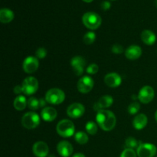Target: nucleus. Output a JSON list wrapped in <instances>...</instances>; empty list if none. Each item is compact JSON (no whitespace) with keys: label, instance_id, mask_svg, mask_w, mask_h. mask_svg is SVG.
Wrapping results in <instances>:
<instances>
[{"label":"nucleus","instance_id":"6","mask_svg":"<svg viewBox=\"0 0 157 157\" xmlns=\"http://www.w3.org/2000/svg\"><path fill=\"white\" fill-rule=\"evenodd\" d=\"M23 93L26 95H32L36 93L38 89V81L34 77H28L23 81L22 84Z\"/></svg>","mask_w":157,"mask_h":157},{"label":"nucleus","instance_id":"22","mask_svg":"<svg viewBox=\"0 0 157 157\" xmlns=\"http://www.w3.org/2000/svg\"><path fill=\"white\" fill-rule=\"evenodd\" d=\"M13 105L15 110L21 111V110H25L26 106H28V101L24 96H22V95H18L14 100Z\"/></svg>","mask_w":157,"mask_h":157},{"label":"nucleus","instance_id":"20","mask_svg":"<svg viewBox=\"0 0 157 157\" xmlns=\"http://www.w3.org/2000/svg\"><path fill=\"white\" fill-rule=\"evenodd\" d=\"M141 39L144 44L147 45H152L156 42V37L154 32L149 29H146L141 33Z\"/></svg>","mask_w":157,"mask_h":157},{"label":"nucleus","instance_id":"39","mask_svg":"<svg viewBox=\"0 0 157 157\" xmlns=\"http://www.w3.org/2000/svg\"><path fill=\"white\" fill-rule=\"evenodd\" d=\"M154 4H155V6L157 8V0H155L154 2Z\"/></svg>","mask_w":157,"mask_h":157},{"label":"nucleus","instance_id":"7","mask_svg":"<svg viewBox=\"0 0 157 157\" xmlns=\"http://www.w3.org/2000/svg\"><path fill=\"white\" fill-rule=\"evenodd\" d=\"M156 153V147L152 144H140L136 150L138 157H154Z\"/></svg>","mask_w":157,"mask_h":157},{"label":"nucleus","instance_id":"12","mask_svg":"<svg viewBox=\"0 0 157 157\" xmlns=\"http://www.w3.org/2000/svg\"><path fill=\"white\" fill-rule=\"evenodd\" d=\"M85 64V60L81 56L74 57L71 61V65L75 75H78V76L82 75V74L84 73Z\"/></svg>","mask_w":157,"mask_h":157},{"label":"nucleus","instance_id":"5","mask_svg":"<svg viewBox=\"0 0 157 157\" xmlns=\"http://www.w3.org/2000/svg\"><path fill=\"white\" fill-rule=\"evenodd\" d=\"M39 115L35 112H28L25 114L23 115L21 118V124L25 128L28 130H33L35 129L40 124Z\"/></svg>","mask_w":157,"mask_h":157},{"label":"nucleus","instance_id":"10","mask_svg":"<svg viewBox=\"0 0 157 157\" xmlns=\"http://www.w3.org/2000/svg\"><path fill=\"white\" fill-rule=\"evenodd\" d=\"M94 80L90 76H84L78 81V90L81 94H87L94 87Z\"/></svg>","mask_w":157,"mask_h":157},{"label":"nucleus","instance_id":"38","mask_svg":"<svg viewBox=\"0 0 157 157\" xmlns=\"http://www.w3.org/2000/svg\"><path fill=\"white\" fill-rule=\"evenodd\" d=\"M155 119H156V121L157 122V110L156 111V113H155Z\"/></svg>","mask_w":157,"mask_h":157},{"label":"nucleus","instance_id":"4","mask_svg":"<svg viewBox=\"0 0 157 157\" xmlns=\"http://www.w3.org/2000/svg\"><path fill=\"white\" fill-rule=\"evenodd\" d=\"M65 99V94L59 88H52L47 91L45 100L47 103L52 105H58L64 102Z\"/></svg>","mask_w":157,"mask_h":157},{"label":"nucleus","instance_id":"32","mask_svg":"<svg viewBox=\"0 0 157 157\" xmlns=\"http://www.w3.org/2000/svg\"><path fill=\"white\" fill-rule=\"evenodd\" d=\"M111 51L113 53L117 54V55H121V54L123 53L124 52V48H123L122 45L119 44H113V47H112Z\"/></svg>","mask_w":157,"mask_h":157},{"label":"nucleus","instance_id":"13","mask_svg":"<svg viewBox=\"0 0 157 157\" xmlns=\"http://www.w3.org/2000/svg\"><path fill=\"white\" fill-rule=\"evenodd\" d=\"M32 151L36 157H46L49 153V147L45 142L38 141L32 147Z\"/></svg>","mask_w":157,"mask_h":157},{"label":"nucleus","instance_id":"37","mask_svg":"<svg viewBox=\"0 0 157 157\" xmlns=\"http://www.w3.org/2000/svg\"><path fill=\"white\" fill-rule=\"evenodd\" d=\"M83 1H84L85 2H91L94 1V0H83Z\"/></svg>","mask_w":157,"mask_h":157},{"label":"nucleus","instance_id":"8","mask_svg":"<svg viewBox=\"0 0 157 157\" xmlns=\"http://www.w3.org/2000/svg\"><path fill=\"white\" fill-rule=\"evenodd\" d=\"M155 96L154 89L151 86H144L140 90L137 98L142 104H147L151 102Z\"/></svg>","mask_w":157,"mask_h":157},{"label":"nucleus","instance_id":"21","mask_svg":"<svg viewBox=\"0 0 157 157\" xmlns=\"http://www.w3.org/2000/svg\"><path fill=\"white\" fill-rule=\"evenodd\" d=\"M14 18V12L9 9L3 8L0 10V21L4 24L11 22Z\"/></svg>","mask_w":157,"mask_h":157},{"label":"nucleus","instance_id":"26","mask_svg":"<svg viewBox=\"0 0 157 157\" xmlns=\"http://www.w3.org/2000/svg\"><path fill=\"white\" fill-rule=\"evenodd\" d=\"M95 39H96V35L94 32H88L84 35L83 41H84V44H91L94 42Z\"/></svg>","mask_w":157,"mask_h":157},{"label":"nucleus","instance_id":"3","mask_svg":"<svg viewBox=\"0 0 157 157\" xmlns=\"http://www.w3.org/2000/svg\"><path fill=\"white\" fill-rule=\"evenodd\" d=\"M82 21L84 26L90 30H95L101 26L102 19L98 13L94 12H87L84 14Z\"/></svg>","mask_w":157,"mask_h":157},{"label":"nucleus","instance_id":"28","mask_svg":"<svg viewBox=\"0 0 157 157\" xmlns=\"http://www.w3.org/2000/svg\"><path fill=\"white\" fill-rule=\"evenodd\" d=\"M140 108V105L138 102H133L129 105L128 107V112L131 115H134L138 113Z\"/></svg>","mask_w":157,"mask_h":157},{"label":"nucleus","instance_id":"23","mask_svg":"<svg viewBox=\"0 0 157 157\" xmlns=\"http://www.w3.org/2000/svg\"><path fill=\"white\" fill-rule=\"evenodd\" d=\"M75 140L78 144L84 145V144H86L88 142L89 137L87 134H86V133L83 131H80L75 134Z\"/></svg>","mask_w":157,"mask_h":157},{"label":"nucleus","instance_id":"19","mask_svg":"<svg viewBox=\"0 0 157 157\" xmlns=\"http://www.w3.org/2000/svg\"><path fill=\"white\" fill-rule=\"evenodd\" d=\"M148 123V118L144 113L136 115L133 121V126L136 130H140L145 128Z\"/></svg>","mask_w":157,"mask_h":157},{"label":"nucleus","instance_id":"2","mask_svg":"<svg viewBox=\"0 0 157 157\" xmlns=\"http://www.w3.org/2000/svg\"><path fill=\"white\" fill-rule=\"evenodd\" d=\"M56 130L59 136L64 138H68L75 134V126L71 121L64 119L58 122Z\"/></svg>","mask_w":157,"mask_h":157},{"label":"nucleus","instance_id":"36","mask_svg":"<svg viewBox=\"0 0 157 157\" xmlns=\"http://www.w3.org/2000/svg\"><path fill=\"white\" fill-rule=\"evenodd\" d=\"M72 157H86L84 156V153H75V154L72 156Z\"/></svg>","mask_w":157,"mask_h":157},{"label":"nucleus","instance_id":"11","mask_svg":"<svg viewBox=\"0 0 157 157\" xmlns=\"http://www.w3.org/2000/svg\"><path fill=\"white\" fill-rule=\"evenodd\" d=\"M39 66V62L36 57L29 56L24 60L22 64V68L27 74H32L36 71Z\"/></svg>","mask_w":157,"mask_h":157},{"label":"nucleus","instance_id":"30","mask_svg":"<svg viewBox=\"0 0 157 157\" xmlns=\"http://www.w3.org/2000/svg\"><path fill=\"white\" fill-rule=\"evenodd\" d=\"M99 71V67L96 64H90L86 69V71L88 75H95Z\"/></svg>","mask_w":157,"mask_h":157},{"label":"nucleus","instance_id":"27","mask_svg":"<svg viewBox=\"0 0 157 157\" xmlns=\"http://www.w3.org/2000/svg\"><path fill=\"white\" fill-rule=\"evenodd\" d=\"M125 146L127 148L133 149L134 150L135 148H138L139 147V143L135 138L133 137H128L125 141Z\"/></svg>","mask_w":157,"mask_h":157},{"label":"nucleus","instance_id":"18","mask_svg":"<svg viewBox=\"0 0 157 157\" xmlns=\"http://www.w3.org/2000/svg\"><path fill=\"white\" fill-rule=\"evenodd\" d=\"M142 55V49L138 45H131L125 51V56L129 60L138 59Z\"/></svg>","mask_w":157,"mask_h":157},{"label":"nucleus","instance_id":"31","mask_svg":"<svg viewBox=\"0 0 157 157\" xmlns=\"http://www.w3.org/2000/svg\"><path fill=\"white\" fill-rule=\"evenodd\" d=\"M35 55H36L37 58H39V59H43L46 57L47 55V50H46L44 48H38V49L35 52Z\"/></svg>","mask_w":157,"mask_h":157},{"label":"nucleus","instance_id":"24","mask_svg":"<svg viewBox=\"0 0 157 157\" xmlns=\"http://www.w3.org/2000/svg\"><path fill=\"white\" fill-rule=\"evenodd\" d=\"M28 107L30 110H38V108H40V101L39 99H37L36 98H34V97H32V98H29L28 100Z\"/></svg>","mask_w":157,"mask_h":157},{"label":"nucleus","instance_id":"14","mask_svg":"<svg viewBox=\"0 0 157 157\" xmlns=\"http://www.w3.org/2000/svg\"><path fill=\"white\" fill-rule=\"evenodd\" d=\"M122 82V78L121 75L115 72H111L104 77V83L106 85L110 87H119Z\"/></svg>","mask_w":157,"mask_h":157},{"label":"nucleus","instance_id":"33","mask_svg":"<svg viewBox=\"0 0 157 157\" xmlns=\"http://www.w3.org/2000/svg\"><path fill=\"white\" fill-rule=\"evenodd\" d=\"M101 9H102L103 10H108L110 8V6H111V4H110V2L108 1H103L102 2H101Z\"/></svg>","mask_w":157,"mask_h":157},{"label":"nucleus","instance_id":"35","mask_svg":"<svg viewBox=\"0 0 157 157\" xmlns=\"http://www.w3.org/2000/svg\"><path fill=\"white\" fill-rule=\"evenodd\" d=\"M40 101V107H44V106L46 105V103H47V101H46V100H43V99H39Z\"/></svg>","mask_w":157,"mask_h":157},{"label":"nucleus","instance_id":"29","mask_svg":"<svg viewBox=\"0 0 157 157\" xmlns=\"http://www.w3.org/2000/svg\"><path fill=\"white\" fill-rule=\"evenodd\" d=\"M136 156H137V153H136V152H135V150H133V149H129V148H126L121 154V157H136Z\"/></svg>","mask_w":157,"mask_h":157},{"label":"nucleus","instance_id":"17","mask_svg":"<svg viewBox=\"0 0 157 157\" xmlns=\"http://www.w3.org/2000/svg\"><path fill=\"white\" fill-rule=\"evenodd\" d=\"M41 118L46 122H52L56 119L58 116V112L54 107H47L43 108L41 112Z\"/></svg>","mask_w":157,"mask_h":157},{"label":"nucleus","instance_id":"9","mask_svg":"<svg viewBox=\"0 0 157 157\" xmlns=\"http://www.w3.org/2000/svg\"><path fill=\"white\" fill-rule=\"evenodd\" d=\"M85 112L84 106L81 103H73L67 109V114L69 117L78 119L81 117Z\"/></svg>","mask_w":157,"mask_h":157},{"label":"nucleus","instance_id":"16","mask_svg":"<svg viewBox=\"0 0 157 157\" xmlns=\"http://www.w3.org/2000/svg\"><path fill=\"white\" fill-rule=\"evenodd\" d=\"M113 99L111 96L110 95H104L102 96L99 100H98V103L94 105V109L98 112L99 110H103V109L108 108L110 106L113 104Z\"/></svg>","mask_w":157,"mask_h":157},{"label":"nucleus","instance_id":"15","mask_svg":"<svg viewBox=\"0 0 157 157\" xmlns=\"http://www.w3.org/2000/svg\"><path fill=\"white\" fill-rule=\"evenodd\" d=\"M73 147L69 142L65 140L61 141L57 145V151L62 157H69L73 153Z\"/></svg>","mask_w":157,"mask_h":157},{"label":"nucleus","instance_id":"34","mask_svg":"<svg viewBox=\"0 0 157 157\" xmlns=\"http://www.w3.org/2000/svg\"><path fill=\"white\" fill-rule=\"evenodd\" d=\"M14 92H15V94H20L23 93L21 86H19V85L15 86V88H14Z\"/></svg>","mask_w":157,"mask_h":157},{"label":"nucleus","instance_id":"25","mask_svg":"<svg viewBox=\"0 0 157 157\" xmlns=\"http://www.w3.org/2000/svg\"><path fill=\"white\" fill-rule=\"evenodd\" d=\"M85 128L87 133H89L90 135H95L98 133V125H97L96 123L93 122V121H88L86 124Z\"/></svg>","mask_w":157,"mask_h":157},{"label":"nucleus","instance_id":"1","mask_svg":"<svg viewBox=\"0 0 157 157\" xmlns=\"http://www.w3.org/2000/svg\"><path fill=\"white\" fill-rule=\"evenodd\" d=\"M96 121L103 130L110 131L116 126L117 118L113 112L103 109L97 112Z\"/></svg>","mask_w":157,"mask_h":157}]
</instances>
